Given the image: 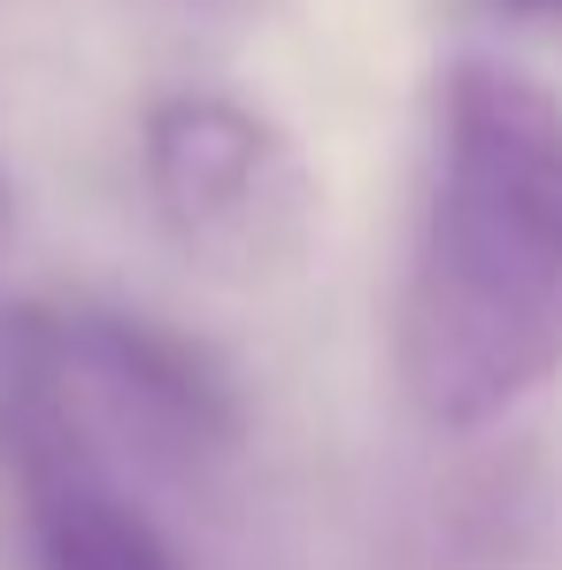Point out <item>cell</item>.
I'll list each match as a JSON object with an SVG mask.
<instances>
[{
  "instance_id": "1",
  "label": "cell",
  "mask_w": 562,
  "mask_h": 570,
  "mask_svg": "<svg viewBox=\"0 0 562 570\" xmlns=\"http://www.w3.org/2000/svg\"><path fill=\"white\" fill-rule=\"evenodd\" d=\"M393 363L432 432L562 379V100L493 55H463L432 100Z\"/></svg>"
},
{
  "instance_id": "2",
  "label": "cell",
  "mask_w": 562,
  "mask_h": 570,
  "mask_svg": "<svg viewBox=\"0 0 562 570\" xmlns=\"http://www.w3.org/2000/svg\"><path fill=\"white\" fill-rule=\"evenodd\" d=\"M139 163L162 232L216 278L293 271L316 224V178L300 147L239 94H162L139 124Z\"/></svg>"
},
{
  "instance_id": "3",
  "label": "cell",
  "mask_w": 562,
  "mask_h": 570,
  "mask_svg": "<svg viewBox=\"0 0 562 570\" xmlns=\"http://www.w3.org/2000/svg\"><path fill=\"white\" fill-rule=\"evenodd\" d=\"M70 379L100 455H131L162 478H200L239 448V385L193 332L147 308H62Z\"/></svg>"
},
{
  "instance_id": "4",
  "label": "cell",
  "mask_w": 562,
  "mask_h": 570,
  "mask_svg": "<svg viewBox=\"0 0 562 570\" xmlns=\"http://www.w3.org/2000/svg\"><path fill=\"white\" fill-rule=\"evenodd\" d=\"M86 463H108V455H100L78 379H70L62 308L0 301V478H8V493H31Z\"/></svg>"
},
{
  "instance_id": "5",
  "label": "cell",
  "mask_w": 562,
  "mask_h": 570,
  "mask_svg": "<svg viewBox=\"0 0 562 570\" xmlns=\"http://www.w3.org/2000/svg\"><path fill=\"white\" fill-rule=\"evenodd\" d=\"M16 524H23V570H186L170 532L124 493L108 463L16 493Z\"/></svg>"
},
{
  "instance_id": "6",
  "label": "cell",
  "mask_w": 562,
  "mask_h": 570,
  "mask_svg": "<svg viewBox=\"0 0 562 570\" xmlns=\"http://www.w3.org/2000/svg\"><path fill=\"white\" fill-rule=\"evenodd\" d=\"M470 8L501 23H562V0H470Z\"/></svg>"
},
{
  "instance_id": "7",
  "label": "cell",
  "mask_w": 562,
  "mask_h": 570,
  "mask_svg": "<svg viewBox=\"0 0 562 570\" xmlns=\"http://www.w3.org/2000/svg\"><path fill=\"white\" fill-rule=\"evenodd\" d=\"M0 239H8V170H0Z\"/></svg>"
}]
</instances>
